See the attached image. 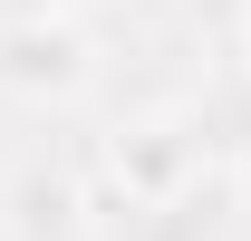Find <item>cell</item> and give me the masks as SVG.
Here are the masks:
<instances>
[{"mask_svg": "<svg viewBox=\"0 0 251 241\" xmlns=\"http://www.w3.org/2000/svg\"><path fill=\"white\" fill-rule=\"evenodd\" d=\"M87 77V39L68 29V20H10L0 29V87H20V96H68Z\"/></svg>", "mask_w": 251, "mask_h": 241, "instance_id": "1", "label": "cell"}, {"mask_svg": "<svg viewBox=\"0 0 251 241\" xmlns=\"http://www.w3.org/2000/svg\"><path fill=\"white\" fill-rule=\"evenodd\" d=\"M77 232V193L58 174H29L20 183V241H68Z\"/></svg>", "mask_w": 251, "mask_h": 241, "instance_id": "2", "label": "cell"}, {"mask_svg": "<svg viewBox=\"0 0 251 241\" xmlns=\"http://www.w3.org/2000/svg\"><path fill=\"white\" fill-rule=\"evenodd\" d=\"M116 174H135V193H164V183L184 174V145H174V135H164V125H155V135H145V145H135V154L116 145Z\"/></svg>", "mask_w": 251, "mask_h": 241, "instance_id": "3", "label": "cell"}]
</instances>
